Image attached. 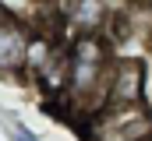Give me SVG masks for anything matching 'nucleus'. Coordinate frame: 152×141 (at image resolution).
Segmentation results:
<instances>
[{
    "instance_id": "nucleus-1",
    "label": "nucleus",
    "mask_w": 152,
    "mask_h": 141,
    "mask_svg": "<svg viewBox=\"0 0 152 141\" xmlns=\"http://www.w3.org/2000/svg\"><path fill=\"white\" fill-rule=\"evenodd\" d=\"M71 49V74H67V92L60 99V109L85 124L106 106V78L113 64V42L106 32L96 35H75L67 42Z\"/></svg>"
},
{
    "instance_id": "nucleus-2",
    "label": "nucleus",
    "mask_w": 152,
    "mask_h": 141,
    "mask_svg": "<svg viewBox=\"0 0 152 141\" xmlns=\"http://www.w3.org/2000/svg\"><path fill=\"white\" fill-rule=\"evenodd\" d=\"M81 127L85 141H142L152 134V109L145 102L134 106H103Z\"/></svg>"
},
{
    "instance_id": "nucleus-3",
    "label": "nucleus",
    "mask_w": 152,
    "mask_h": 141,
    "mask_svg": "<svg viewBox=\"0 0 152 141\" xmlns=\"http://www.w3.org/2000/svg\"><path fill=\"white\" fill-rule=\"evenodd\" d=\"M145 99V64L138 57H113L106 78V106H134Z\"/></svg>"
},
{
    "instance_id": "nucleus-4",
    "label": "nucleus",
    "mask_w": 152,
    "mask_h": 141,
    "mask_svg": "<svg viewBox=\"0 0 152 141\" xmlns=\"http://www.w3.org/2000/svg\"><path fill=\"white\" fill-rule=\"evenodd\" d=\"M28 39H32V28L0 11V74L11 78V74H25V53H28Z\"/></svg>"
},
{
    "instance_id": "nucleus-5",
    "label": "nucleus",
    "mask_w": 152,
    "mask_h": 141,
    "mask_svg": "<svg viewBox=\"0 0 152 141\" xmlns=\"http://www.w3.org/2000/svg\"><path fill=\"white\" fill-rule=\"evenodd\" d=\"M67 74H71V49H67V42H57V49L50 53V60L42 64V70L32 81L42 88V95H50L53 102H60L64 92H67Z\"/></svg>"
},
{
    "instance_id": "nucleus-6",
    "label": "nucleus",
    "mask_w": 152,
    "mask_h": 141,
    "mask_svg": "<svg viewBox=\"0 0 152 141\" xmlns=\"http://www.w3.org/2000/svg\"><path fill=\"white\" fill-rule=\"evenodd\" d=\"M11 138H14V141H36L32 134H28V131H25V127H21V124H14V131H11Z\"/></svg>"
},
{
    "instance_id": "nucleus-7",
    "label": "nucleus",
    "mask_w": 152,
    "mask_h": 141,
    "mask_svg": "<svg viewBox=\"0 0 152 141\" xmlns=\"http://www.w3.org/2000/svg\"><path fill=\"white\" fill-rule=\"evenodd\" d=\"M142 141H152V134H149V138H142Z\"/></svg>"
}]
</instances>
